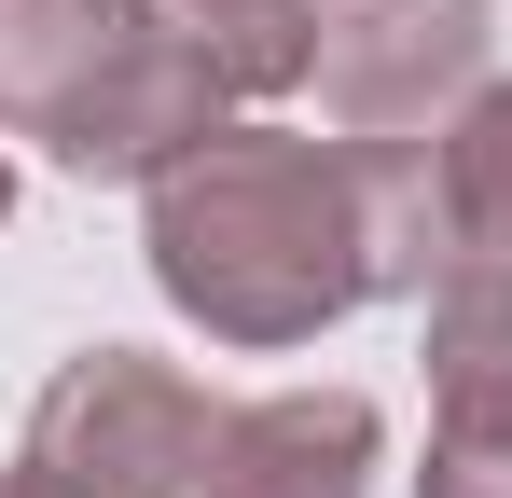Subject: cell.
I'll use <instances>...</instances> for the list:
<instances>
[{"label":"cell","mask_w":512,"mask_h":498,"mask_svg":"<svg viewBox=\"0 0 512 498\" xmlns=\"http://www.w3.org/2000/svg\"><path fill=\"white\" fill-rule=\"evenodd\" d=\"M153 291L208 346H319L374 305V222H360V139L222 125L208 153L153 180Z\"/></svg>","instance_id":"6da1fadb"},{"label":"cell","mask_w":512,"mask_h":498,"mask_svg":"<svg viewBox=\"0 0 512 498\" xmlns=\"http://www.w3.org/2000/svg\"><path fill=\"white\" fill-rule=\"evenodd\" d=\"M360 222H374V291H457L512 249V83L485 70L443 125L360 139Z\"/></svg>","instance_id":"7a4b0ae2"},{"label":"cell","mask_w":512,"mask_h":498,"mask_svg":"<svg viewBox=\"0 0 512 498\" xmlns=\"http://www.w3.org/2000/svg\"><path fill=\"white\" fill-rule=\"evenodd\" d=\"M28 457H42V471H70L84 498H208L222 402H208L180 360L84 346V360L28 402Z\"/></svg>","instance_id":"3957f363"},{"label":"cell","mask_w":512,"mask_h":498,"mask_svg":"<svg viewBox=\"0 0 512 498\" xmlns=\"http://www.w3.org/2000/svg\"><path fill=\"white\" fill-rule=\"evenodd\" d=\"M499 42V0H319V111L346 139H416L443 125Z\"/></svg>","instance_id":"277c9868"},{"label":"cell","mask_w":512,"mask_h":498,"mask_svg":"<svg viewBox=\"0 0 512 498\" xmlns=\"http://www.w3.org/2000/svg\"><path fill=\"white\" fill-rule=\"evenodd\" d=\"M222 111H236V97H222V70H208L167 14L139 0V28L111 42V70L70 97V125H56L42 153L70 166V180H139V194H153L180 153H208V139H222Z\"/></svg>","instance_id":"5b68a950"},{"label":"cell","mask_w":512,"mask_h":498,"mask_svg":"<svg viewBox=\"0 0 512 498\" xmlns=\"http://www.w3.org/2000/svg\"><path fill=\"white\" fill-rule=\"evenodd\" d=\"M374 402L360 388H277V402H222V457L208 498H360L374 485Z\"/></svg>","instance_id":"8992f818"},{"label":"cell","mask_w":512,"mask_h":498,"mask_svg":"<svg viewBox=\"0 0 512 498\" xmlns=\"http://www.w3.org/2000/svg\"><path fill=\"white\" fill-rule=\"evenodd\" d=\"M125 28L139 0H0V139H56Z\"/></svg>","instance_id":"52a82bcc"},{"label":"cell","mask_w":512,"mask_h":498,"mask_svg":"<svg viewBox=\"0 0 512 498\" xmlns=\"http://www.w3.org/2000/svg\"><path fill=\"white\" fill-rule=\"evenodd\" d=\"M429 415H499L512 429V249L429 291Z\"/></svg>","instance_id":"ba28073f"},{"label":"cell","mask_w":512,"mask_h":498,"mask_svg":"<svg viewBox=\"0 0 512 498\" xmlns=\"http://www.w3.org/2000/svg\"><path fill=\"white\" fill-rule=\"evenodd\" d=\"M153 14L222 70V97H291L319 70V0H153Z\"/></svg>","instance_id":"9c48e42d"},{"label":"cell","mask_w":512,"mask_h":498,"mask_svg":"<svg viewBox=\"0 0 512 498\" xmlns=\"http://www.w3.org/2000/svg\"><path fill=\"white\" fill-rule=\"evenodd\" d=\"M416 498H512V429H499V415H429Z\"/></svg>","instance_id":"30bf717a"},{"label":"cell","mask_w":512,"mask_h":498,"mask_svg":"<svg viewBox=\"0 0 512 498\" xmlns=\"http://www.w3.org/2000/svg\"><path fill=\"white\" fill-rule=\"evenodd\" d=\"M0 498H84V485H70V471H42V457H28V471H0Z\"/></svg>","instance_id":"8fae6325"},{"label":"cell","mask_w":512,"mask_h":498,"mask_svg":"<svg viewBox=\"0 0 512 498\" xmlns=\"http://www.w3.org/2000/svg\"><path fill=\"white\" fill-rule=\"evenodd\" d=\"M0 222H14V166H0Z\"/></svg>","instance_id":"7c38bea8"}]
</instances>
